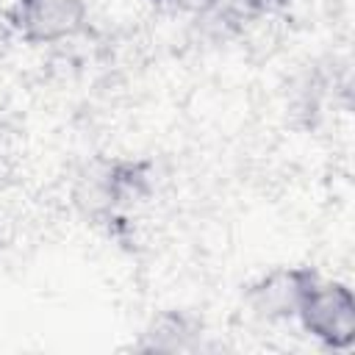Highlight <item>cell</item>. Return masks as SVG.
I'll list each match as a JSON object with an SVG mask.
<instances>
[{
	"mask_svg": "<svg viewBox=\"0 0 355 355\" xmlns=\"http://www.w3.org/2000/svg\"><path fill=\"white\" fill-rule=\"evenodd\" d=\"M78 19L75 0H28L22 22L39 36H58L69 31Z\"/></svg>",
	"mask_w": 355,
	"mask_h": 355,
	"instance_id": "obj_1",
	"label": "cell"
}]
</instances>
